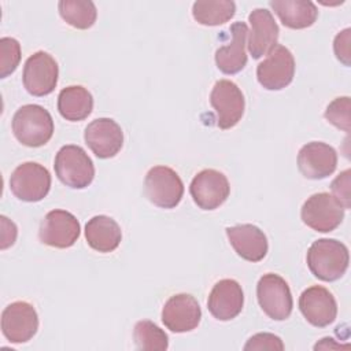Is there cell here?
I'll use <instances>...</instances> for the list:
<instances>
[{"instance_id":"obj_1","label":"cell","mask_w":351,"mask_h":351,"mask_svg":"<svg viewBox=\"0 0 351 351\" xmlns=\"http://www.w3.org/2000/svg\"><path fill=\"white\" fill-rule=\"evenodd\" d=\"M348 248L335 239H319L307 251V266L310 271L322 281H336L348 269Z\"/></svg>"},{"instance_id":"obj_2","label":"cell","mask_w":351,"mask_h":351,"mask_svg":"<svg viewBox=\"0 0 351 351\" xmlns=\"http://www.w3.org/2000/svg\"><path fill=\"white\" fill-rule=\"evenodd\" d=\"M12 133L26 147H41L53 134V119L51 114L38 104H25L12 117Z\"/></svg>"},{"instance_id":"obj_3","label":"cell","mask_w":351,"mask_h":351,"mask_svg":"<svg viewBox=\"0 0 351 351\" xmlns=\"http://www.w3.org/2000/svg\"><path fill=\"white\" fill-rule=\"evenodd\" d=\"M55 173L70 188L84 189L93 181L95 166L92 159L80 145H64L55 156Z\"/></svg>"},{"instance_id":"obj_4","label":"cell","mask_w":351,"mask_h":351,"mask_svg":"<svg viewBox=\"0 0 351 351\" xmlns=\"http://www.w3.org/2000/svg\"><path fill=\"white\" fill-rule=\"evenodd\" d=\"M256 298L263 313L274 321H284L292 313L293 300L291 289L278 274L267 273L259 278Z\"/></svg>"},{"instance_id":"obj_5","label":"cell","mask_w":351,"mask_h":351,"mask_svg":"<svg viewBox=\"0 0 351 351\" xmlns=\"http://www.w3.org/2000/svg\"><path fill=\"white\" fill-rule=\"evenodd\" d=\"M144 192L152 204L160 208H174L182 199L184 184L173 169L155 166L145 176Z\"/></svg>"},{"instance_id":"obj_6","label":"cell","mask_w":351,"mask_h":351,"mask_svg":"<svg viewBox=\"0 0 351 351\" xmlns=\"http://www.w3.org/2000/svg\"><path fill=\"white\" fill-rule=\"evenodd\" d=\"M300 217L303 223L313 230L328 233L341 223L344 218V207L335 196L326 192H319L311 195L304 202Z\"/></svg>"},{"instance_id":"obj_7","label":"cell","mask_w":351,"mask_h":351,"mask_svg":"<svg viewBox=\"0 0 351 351\" xmlns=\"http://www.w3.org/2000/svg\"><path fill=\"white\" fill-rule=\"evenodd\" d=\"M51 188V174L40 163L25 162L10 177V189L15 197L23 202L43 200Z\"/></svg>"},{"instance_id":"obj_8","label":"cell","mask_w":351,"mask_h":351,"mask_svg":"<svg viewBox=\"0 0 351 351\" xmlns=\"http://www.w3.org/2000/svg\"><path fill=\"white\" fill-rule=\"evenodd\" d=\"M210 103L217 114V125L219 129H230L236 126L245 108L243 92L229 80H219L215 82L210 93Z\"/></svg>"},{"instance_id":"obj_9","label":"cell","mask_w":351,"mask_h":351,"mask_svg":"<svg viewBox=\"0 0 351 351\" xmlns=\"http://www.w3.org/2000/svg\"><path fill=\"white\" fill-rule=\"evenodd\" d=\"M295 75V59L288 48L276 45L256 67L258 82L267 90H280L288 86Z\"/></svg>"},{"instance_id":"obj_10","label":"cell","mask_w":351,"mask_h":351,"mask_svg":"<svg viewBox=\"0 0 351 351\" xmlns=\"http://www.w3.org/2000/svg\"><path fill=\"white\" fill-rule=\"evenodd\" d=\"M59 67L56 60L44 51L27 58L23 66L22 81L26 90L33 96L49 95L58 84Z\"/></svg>"},{"instance_id":"obj_11","label":"cell","mask_w":351,"mask_h":351,"mask_svg":"<svg viewBox=\"0 0 351 351\" xmlns=\"http://www.w3.org/2000/svg\"><path fill=\"white\" fill-rule=\"evenodd\" d=\"M81 233L78 219L66 210L49 211L40 223V241L55 248L74 245Z\"/></svg>"},{"instance_id":"obj_12","label":"cell","mask_w":351,"mask_h":351,"mask_svg":"<svg viewBox=\"0 0 351 351\" xmlns=\"http://www.w3.org/2000/svg\"><path fill=\"white\" fill-rule=\"evenodd\" d=\"M189 192L199 208L215 210L228 199L230 186L225 174L214 169H206L193 177Z\"/></svg>"},{"instance_id":"obj_13","label":"cell","mask_w":351,"mask_h":351,"mask_svg":"<svg viewBox=\"0 0 351 351\" xmlns=\"http://www.w3.org/2000/svg\"><path fill=\"white\" fill-rule=\"evenodd\" d=\"M38 329V315L27 302H14L1 313V332L15 344L29 341Z\"/></svg>"},{"instance_id":"obj_14","label":"cell","mask_w":351,"mask_h":351,"mask_svg":"<svg viewBox=\"0 0 351 351\" xmlns=\"http://www.w3.org/2000/svg\"><path fill=\"white\" fill-rule=\"evenodd\" d=\"M202 310L197 300L188 293L173 295L162 308V322L174 333H185L197 328Z\"/></svg>"},{"instance_id":"obj_15","label":"cell","mask_w":351,"mask_h":351,"mask_svg":"<svg viewBox=\"0 0 351 351\" xmlns=\"http://www.w3.org/2000/svg\"><path fill=\"white\" fill-rule=\"evenodd\" d=\"M84 138L90 151L100 159L115 156L123 145V132L111 118L92 121L85 129Z\"/></svg>"},{"instance_id":"obj_16","label":"cell","mask_w":351,"mask_h":351,"mask_svg":"<svg viewBox=\"0 0 351 351\" xmlns=\"http://www.w3.org/2000/svg\"><path fill=\"white\" fill-rule=\"evenodd\" d=\"M336 166V149L322 141L307 143L298 154V169L308 180L326 178L333 174Z\"/></svg>"},{"instance_id":"obj_17","label":"cell","mask_w":351,"mask_h":351,"mask_svg":"<svg viewBox=\"0 0 351 351\" xmlns=\"http://www.w3.org/2000/svg\"><path fill=\"white\" fill-rule=\"evenodd\" d=\"M299 308L307 322L317 328L330 325L337 315V304L333 295L321 285H313L302 292Z\"/></svg>"},{"instance_id":"obj_18","label":"cell","mask_w":351,"mask_h":351,"mask_svg":"<svg viewBox=\"0 0 351 351\" xmlns=\"http://www.w3.org/2000/svg\"><path fill=\"white\" fill-rule=\"evenodd\" d=\"M244 304L241 285L232 278L219 280L211 289L207 300V308L211 315L219 321L236 318Z\"/></svg>"},{"instance_id":"obj_19","label":"cell","mask_w":351,"mask_h":351,"mask_svg":"<svg viewBox=\"0 0 351 351\" xmlns=\"http://www.w3.org/2000/svg\"><path fill=\"white\" fill-rule=\"evenodd\" d=\"M248 22L251 23L248 51L254 59H259L277 45L280 30L271 12L266 8H255L248 15Z\"/></svg>"},{"instance_id":"obj_20","label":"cell","mask_w":351,"mask_h":351,"mask_svg":"<svg viewBox=\"0 0 351 351\" xmlns=\"http://www.w3.org/2000/svg\"><path fill=\"white\" fill-rule=\"evenodd\" d=\"M226 236L236 254L248 262H259L267 254V239L255 225L243 223L226 228Z\"/></svg>"},{"instance_id":"obj_21","label":"cell","mask_w":351,"mask_h":351,"mask_svg":"<svg viewBox=\"0 0 351 351\" xmlns=\"http://www.w3.org/2000/svg\"><path fill=\"white\" fill-rule=\"evenodd\" d=\"M232 40L226 45L221 47L215 52L217 67L223 74H236L241 71L247 64L245 40L248 27L244 22H234L230 26Z\"/></svg>"},{"instance_id":"obj_22","label":"cell","mask_w":351,"mask_h":351,"mask_svg":"<svg viewBox=\"0 0 351 351\" xmlns=\"http://www.w3.org/2000/svg\"><path fill=\"white\" fill-rule=\"evenodd\" d=\"M85 239L92 250L106 254L119 245L122 232L117 221L111 217L96 215L85 225Z\"/></svg>"},{"instance_id":"obj_23","label":"cell","mask_w":351,"mask_h":351,"mask_svg":"<svg viewBox=\"0 0 351 351\" xmlns=\"http://www.w3.org/2000/svg\"><path fill=\"white\" fill-rule=\"evenodd\" d=\"M270 7L280 18L281 23L289 29H306L318 16V10L313 1L307 0H271Z\"/></svg>"},{"instance_id":"obj_24","label":"cell","mask_w":351,"mask_h":351,"mask_svg":"<svg viewBox=\"0 0 351 351\" xmlns=\"http://www.w3.org/2000/svg\"><path fill=\"white\" fill-rule=\"evenodd\" d=\"M93 108V97L88 89L81 85H71L60 90L58 96L59 114L71 122L88 118Z\"/></svg>"},{"instance_id":"obj_25","label":"cell","mask_w":351,"mask_h":351,"mask_svg":"<svg viewBox=\"0 0 351 351\" xmlns=\"http://www.w3.org/2000/svg\"><path fill=\"white\" fill-rule=\"evenodd\" d=\"M236 4L230 0H199L193 3L192 15L204 26H218L233 18Z\"/></svg>"},{"instance_id":"obj_26","label":"cell","mask_w":351,"mask_h":351,"mask_svg":"<svg viewBox=\"0 0 351 351\" xmlns=\"http://www.w3.org/2000/svg\"><path fill=\"white\" fill-rule=\"evenodd\" d=\"M62 19L75 29H89L96 22L97 10L89 0H62L58 4Z\"/></svg>"},{"instance_id":"obj_27","label":"cell","mask_w":351,"mask_h":351,"mask_svg":"<svg viewBox=\"0 0 351 351\" xmlns=\"http://www.w3.org/2000/svg\"><path fill=\"white\" fill-rule=\"evenodd\" d=\"M134 344L144 351H165L169 347L167 335L148 319L138 321L133 329Z\"/></svg>"},{"instance_id":"obj_28","label":"cell","mask_w":351,"mask_h":351,"mask_svg":"<svg viewBox=\"0 0 351 351\" xmlns=\"http://www.w3.org/2000/svg\"><path fill=\"white\" fill-rule=\"evenodd\" d=\"M21 60V45L12 37L0 40V77L5 78L12 74Z\"/></svg>"},{"instance_id":"obj_29","label":"cell","mask_w":351,"mask_h":351,"mask_svg":"<svg viewBox=\"0 0 351 351\" xmlns=\"http://www.w3.org/2000/svg\"><path fill=\"white\" fill-rule=\"evenodd\" d=\"M350 108H351V103L348 96L336 97L326 107L325 118L337 129H341L343 132L348 133L350 132Z\"/></svg>"},{"instance_id":"obj_30","label":"cell","mask_w":351,"mask_h":351,"mask_svg":"<svg viewBox=\"0 0 351 351\" xmlns=\"http://www.w3.org/2000/svg\"><path fill=\"white\" fill-rule=\"evenodd\" d=\"M244 350L245 351H250V350H274V351L278 350V351H282L284 344H282V340L278 336H276L273 333L263 332V333H256L252 337H250L248 341L244 346Z\"/></svg>"},{"instance_id":"obj_31","label":"cell","mask_w":351,"mask_h":351,"mask_svg":"<svg viewBox=\"0 0 351 351\" xmlns=\"http://www.w3.org/2000/svg\"><path fill=\"white\" fill-rule=\"evenodd\" d=\"M351 171L347 169L343 173H340L330 184V189L335 195V197L339 200V203L344 207V210L350 208V176Z\"/></svg>"},{"instance_id":"obj_32","label":"cell","mask_w":351,"mask_h":351,"mask_svg":"<svg viewBox=\"0 0 351 351\" xmlns=\"http://www.w3.org/2000/svg\"><path fill=\"white\" fill-rule=\"evenodd\" d=\"M333 49L336 58L344 64L350 66V29H344L340 32L333 41Z\"/></svg>"}]
</instances>
